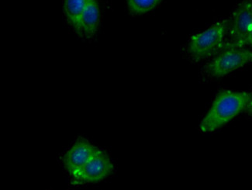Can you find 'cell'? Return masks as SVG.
I'll list each match as a JSON object with an SVG mask.
<instances>
[{"mask_svg": "<svg viewBox=\"0 0 252 190\" xmlns=\"http://www.w3.org/2000/svg\"><path fill=\"white\" fill-rule=\"evenodd\" d=\"M252 96L246 92H220L202 120L199 129L203 133H210L223 127L246 109Z\"/></svg>", "mask_w": 252, "mask_h": 190, "instance_id": "6da1fadb", "label": "cell"}, {"mask_svg": "<svg viewBox=\"0 0 252 190\" xmlns=\"http://www.w3.org/2000/svg\"><path fill=\"white\" fill-rule=\"evenodd\" d=\"M227 24L228 20L220 21L205 32L192 36L187 48L189 57L197 62L223 51Z\"/></svg>", "mask_w": 252, "mask_h": 190, "instance_id": "7a4b0ae2", "label": "cell"}, {"mask_svg": "<svg viewBox=\"0 0 252 190\" xmlns=\"http://www.w3.org/2000/svg\"><path fill=\"white\" fill-rule=\"evenodd\" d=\"M252 28V0H244L234 9L228 20L230 40L225 43L223 50L243 48Z\"/></svg>", "mask_w": 252, "mask_h": 190, "instance_id": "3957f363", "label": "cell"}, {"mask_svg": "<svg viewBox=\"0 0 252 190\" xmlns=\"http://www.w3.org/2000/svg\"><path fill=\"white\" fill-rule=\"evenodd\" d=\"M252 63V50H223L205 68L206 73L210 77L219 78Z\"/></svg>", "mask_w": 252, "mask_h": 190, "instance_id": "277c9868", "label": "cell"}, {"mask_svg": "<svg viewBox=\"0 0 252 190\" xmlns=\"http://www.w3.org/2000/svg\"><path fill=\"white\" fill-rule=\"evenodd\" d=\"M114 170V165L107 154L101 150L72 177L74 184L95 183L102 181Z\"/></svg>", "mask_w": 252, "mask_h": 190, "instance_id": "5b68a950", "label": "cell"}, {"mask_svg": "<svg viewBox=\"0 0 252 190\" xmlns=\"http://www.w3.org/2000/svg\"><path fill=\"white\" fill-rule=\"evenodd\" d=\"M100 149L84 138H79L64 154L63 163L66 170L73 177Z\"/></svg>", "mask_w": 252, "mask_h": 190, "instance_id": "8992f818", "label": "cell"}, {"mask_svg": "<svg viewBox=\"0 0 252 190\" xmlns=\"http://www.w3.org/2000/svg\"><path fill=\"white\" fill-rule=\"evenodd\" d=\"M101 23V10L98 0H90L82 13L75 33L82 38L91 40L96 36Z\"/></svg>", "mask_w": 252, "mask_h": 190, "instance_id": "52a82bcc", "label": "cell"}, {"mask_svg": "<svg viewBox=\"0 0 252 190\" xmlns=\"http://www.w3.org/2000/svg\"><path fill=\"white\" fill-rule=\"evenodd\" d=\"M90 0H63V10L68 24L76 32L82 13Z\"/></svg>", "mask_w": 252, "mask_h": 190, "instance_id": "ba28073f", "label": "cell"}, {"mask_svg": "<svg viewBox=\"0 0 252 190\" xmlns=\"http://www.w3.org/2000/svg\"><path fill=\"white\" fill-rule=\"evenodd\" d=\"M164 0H126L128 9L131 14H145L158 7Z\"/></svg>", "mask_w": 252, "mask_h": 190, "instance_id": "9c48e42d", "label": "cell"}, {"mask_svg": "<svg viewBox=\"0 0 252 190\" xmlns=\"http://www.w3.org/2000/svg\"><path fill=\"white\" fill-rule=\"evenodd\" d=\"M245 46L252 47V28L250 32H249V35H248V37H247L246 40H245Z\"/></svg>", "mask_w": 252, "mask_h": 190, "instance_id": "30bf717a", "label": "cell"}, {"mask_svg": "<svg viewBox=\"0 0 252 190\" xmlns=\"http://www.w3.org/2000/svg\"><path fill=\"white\" fill-rule=\"evenodd\" d=\"M247 111L250 114L252 117V96L250 100H249V103H248V106L246 107Z\"/></svg>", "mask_w": 252, "mask_h": 190, "instance_id": "8fae6325", "label": "cell"}]
</instances>
